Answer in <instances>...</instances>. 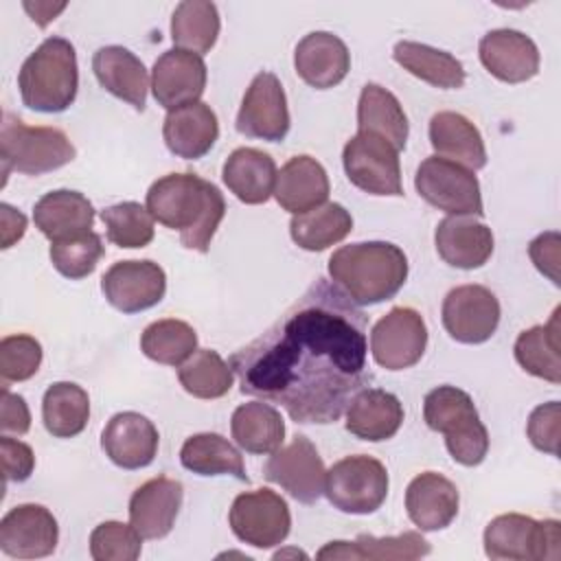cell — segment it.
Returning a JSON list of instances; mask_svg holds the SVG:
<instances>
[{
    "mask_svg": "<svg viewBox=\"0 0 561 561\" xmlns=\"http://www.w3.org/2000/svg\"><path fill=\"white\" fill-rule=\"evenodd\" d=\"M366 331L364 311L335 283L316 278L228 364L243 394L278 403L296 423L327 425L373 379Z\"/></svg>",
    "mask_w": 561,
    "mask_h": 561,
    "instance_id": "1",
    "label": "cell"
},
{
    "mask_svg": "<svg viewBox=\"0 0 561 561\" xmlns=\"http://www.w3.org/2000/svg\"><path fill=\"white\" fill-rule=\"evenodd\" d=\"M147 210L158 224L180 230L184 248L206 252L226 215V202L213 182L195 173H169L149 186Z\"/></svg>",
    "mask_w": 561,
    "mask_h": 561,
    "instance_id": "2",
    "label": "cell"
},
{
    "mask_svg": "<svg viewBox=\"0 0 561 561\" xmlns=\"http://www.w3.org/2000/svg\"><path fill=\"white\" fill-rule=\"evenodd\" d=\"M329 276L355 305H377L403 287L408 256L388 241L351 243L331 254Z\"/></svg>",
    "mask_w": 561,
    "mask_h": 561,
    "instance_id": "3",
    "label": "cell"
},
{
    "mask_svg": "<svg viewBox=\"0 0 561 561\" xmlns=\"http://www.w3.org/2000/svg\"><path fill=\"white\" fill-rule=\"evenodd\" d=\"M22 103L28 110L57 114L72 105L79 88L75 46L64 37L44 39L22 64L18 75Z\"/></svg>",
    "mask_w": 561,
    "mask_h": 561,
    "instance_id": "4",
    "label": "cell"
},
{
    "mask_svg": "<svg viewBox=\"0 0 561 561\" xmlns=\"http://www.w3.org/2000/svg\"><path fill=\"white\" fill-rule=\"evenodd\" d=\"M423 419L430 430L445 436L449 456L465 467H476L489 451V432L480 421L473 399L456 386H438L425 394Z\"/></svg>",
    "mask_w": 561,
    "mask_h": 561,
    "instance_id": "5",
    "label": "cell"
},
{
    "mask_svg": "<svg viewBox=\"0 0 561 561\" xmlns=\"http://www.w3.org/2000/svg\"><path fill=\"white\" fill-rule=\"evenodd\" d=\"M77 156L70 138L57 127H31L13 114H4L0 129V160L4 180L9 171L42 175L55 171Z\"/></svg>",
    "mask_w": 561,
    "mask_h": 561,
    "instance_id": "6",
    "label": "cell"
},
{
    "mask_svg": "<svg viewBox=\"0 0 561 561\" xmlns=\"http://www.w3.org/2000/svg\"><path fill=\"white\" fill-rule=\"evenodd\" d=\"M482 541L489 559H559L561 524L557 519L537 522L528 515L506 513L486 524Z\"/></svg>",
    "mask_w": 561,
    "mask_h": 561,
    "instance_id": "7",
    "label": "cell"
},
{
    "mask_svg": "<svg viewBox=\"0 0 561 561\" xmlns=\"http://www.w3.org/2000/svg\"><path fill=\"white\" fill-rule=\"evenodd\" d=\"M324 495L342 513H375L388 495V471L373 456H346L327 471Z\"/></svg>",
    "mask_w": 561,
    "mask_h": 561,
    "instance_id": "8",
    "label": "cell"
},
{
    "mask_svg": "<svg viewBox=\"0 0 561 561\" xmlns=\"http://www.w3.org/2000/svg\"><path fill=\"white\" fill-rule=\"evenodd\" d=\"M414 186L430 206L447 215L480 217L484 213L478 178L458 162L440 156L425 158L416 169Z\"/></svg>",
    "mask_w": 561,
    "mask_h": 561,
    "instance_id": "9",
    "label": "cell"
},
{
    "mask_svg": "<svg viewBox=\"0 0 561 561\" xmlns=\"http://www.w3.org/2000/svg\"><path fill=\"white\" fill-rule=\"evenodd\" d=\"M346 178L370 195H403L399 151L381 136L357 131L342 151Z\"/></svg>",
    "mask_w": 561,
    "mask_h": 561,
    "instance_id": "10",
    "label": "cell"
},
{
    "mask_svg": "<svg viewBox=\"0 0 561 561\" xmlns=\"http://www.w3.org/2000/svg\"><path fill=\"white\" fill-rule=\"evenodd\" d=\"M237 539L254 548H274L283 543L291 528L287 502L272 489H256L234 497L228 513Z\"/></svg>",
    "mask_w": 561,
    "mask_h": 561,
    "instance_id": "11",
    "label": "cell"
},
{
    "mask_svg": "<svg viewBox=\"0 0 561 561\" xmlns=\"http://www.w3.org/2000/svg\"><path fill=\"white\" fill-rule=\"evenodd\" d=\"M427 346V327L412 307H392L370 331L373 359L386 370L414 366Z\"/></svg>",
    "mask_w": 561,
    "mask_h": 561,
    "instance_id": "12",
    "label": "cell"
},
{
    "mask_svg": "<svg viewBox=\"0 0 561 561\" xmlns=\"http://www.w3.org/2000/svg\"><path fill=\"white\" fill-rule=\"evenodd\" d=\"M263 476L298 502L313 504L324 493L327 469L316 445L307 436L298 434L289 445H280L272 451L263 467Z\"/></svg>",
    "mask_w": 561,
    "mask_h": 561,
    "instance_id": "13",
    "label": "cell"
},
{
    "mask_svg": "<svg viewBox=\"0 0 561 561\" xmlns=\"http://www.w3.org/2000/svg\"><path fill=\"white\" fill-rule=\"evenodd\" d=\"M237 131L270 142H280L287 136V96L274 72L263 70L252 79L237 114Z\"/></svg>",
    "mask_w": 561,
    "mask_h": 561,
    "instance_id": "14",
    "label": "cell"
},
{
    "mask_svg": "<svg viewBox=\"0 0 561 561\" xmlns=\"http://www.w3.org/2000/svg\"><path fill=\"white\" fill-rule=\"evenodd\" d=\"M443 327L462 344L486 342L500 324V302L482 285L454 287L443 300Z\"/></svg>",
    "mask_w": 561,
    "mask_h": 561,
    "instance_id": "15",
    "label": "cell"
},
{
    "mask_svg": "<svg viewBox=\"0 0 561 561\" xmlns=\"http://www.w3.org/2000/svg\"><path fill=\"white\" fill-rule=\"evenodd\" d=\"M101 291L114 309L123 313H138L164 298L167 274L149 259L116 261L103 274Z\"/></svg>",
    "mask_w": 561,
    "mask_h": 561,
    "instance_id": "16",
    "label": "cell"
},
{
    "mask_svg": "<svg viewBox=\"0 0 561 561\" xmlns=\"http://www.w3.org/2000/svg\"><path fill=\"white\" fill-rule=\"evenodd\" d=\"M59 528L42 504H18L0 519V550L13 559H39L55 552Z\"/></svg>",
    "mask_w": 561,
    "mask_h": 561,
    "instance_id": "17",
    "label": "cell"
},
{
    "mask_svg": "<svg viewBox=\"0 0 561 561\" xmlns=\"http://www.w3.org/2000/svg\"><path fill=\"white\" fill-rule=\"evenodd\" d=\"M206 64L191 50H164L151 70V92L158 105L175 110L199 101L206 88Z\"/></svg>",
    "mask_w": 561,
    "mask_h": 561,
    "instance_id": "18",
    "label": "cell"
},
{
    "mask_svg": "<svg viewBox=\"0 0 561 561\" xmlns=\"http://www.w3.org/2000/svg\"><path fill=\"white\" fill-rule=\"evenodd\" d=\"M482 66L504 83H524L539 72L537 44L515 28H495L478 44Z\"/></svg>",
    "mask_w": 561,
    "mask_h": 561,
    "instance_id": "19",
    "label": "cell"
},
{
    "mask_svg": "<svg viewBox=\"0 0 561 561\" xmlns=\"http://www.w3.org/2000/svg\"><path fill=\"white\" fill-rule=\"evenodd\" d=\"M160 434L156 425L138 412L114 414L101 432L105 456L121 469H142L158 454Z\"/></svg>",
    "mask_w": 561,
    "mask_h": 561,
    "instance_id": "20",
    "label": "cell"
},
{
    "mask_svg": "<svg viewBox=\"0 0 561 561\" xmlns=\"http://www.w3.org/2000/svg\"><path fill=\"white\" fill-rule=\"evenodd\" d=\"M184 486L180 480L158 476L140 484L129 497V524L142 539H162L180 513Z\"/></svg>",
    "mask_w": 561,
    "mask_h": 561,
    "instance_id": "21",
    "label": "cell"
},
{
    "mask_svg": "<svg viewBox=\"0 0 561 561\" xmlns=\"http://www.w3.org/2000/svg\"><path fill=\"white\" fill-rule=\"evenodd\" d=\"M438 256L458 270L482 267L493 254V232L471 215H449L434 232Z\"/></svg>",
    "mask_w": 561,
    "mask_h": 561,
    "instance_id": "22",
    "label": "cell"
},
{
    "mask_svg": "<svg viewBox=\"0 0 561 561\" xmlns=\"http://www.w3.org/2000/svg\"><path fill=\"white\" fill-rule=\"evenodd\" d=\"M294 68L307 85L327 90L348 75L351 53L337 35L329 31H313L298 42L294 50Z\"/></svg>",
    "mask_w": 561,
    "mask_h": 561,
    "instance_id": "23",
    "label": "cell"
},
{
    "mask_svg": "<svg viewBox=\"0 0 561 561\" xmlns=\"http://www.w3.org/2000/svg\"><path fill=\"white\" fill-rule=\"evenodd\" d=\"M460 495L456 484L436 473H419L405 489V511L419 530H443L458 515Z\"/></svg>",
    "mask_w": 561,
    "mask_h": 561,
    "instance_id": "24",
    "label": "cell"
},
{
    "mask_svg": "<svg viewBox=\"0 0 561 561\" xmlns=\"http://www.w3.org/2000/svg\"><path fill=\"white\" fill-rule=\"evenodd\" d=\"M219 136V123L210 105L195 101L175 110H169L162 125V138L171 153L184 160H197L206 156Z\"/></svg>",
    "mask_w": 561,
    "mask_h": 561,
    "instance_id": "25",
    "label": "cell"
},
{
    "mask_svg": "<svg viewBox=\"0 0 561 561\" xmlns=\"http://www.w3.org/2000/svg\"><path fill=\"white\" fill-rule=\"evenodd\" d=\"M92 70L101 88L142 112L147 105L149 75L145 64L123 46H103L92 57Z\"/></svg>",
    "mask_w": 561,
    "mask_h": 561,
    "instance_id": "26",
    "label": "cell"
},
{
    "mask_svg": "<svg viewBox=\"0 0 561 561\" xmlns=\"http://www.w3.org/2000/svg\"><path fill=\"white\" fill-rule=\"evenodd\" d=\"M274 197L291 215L318 208L329 197V178L324 167L311 156L289 158L276 173Z\"/></svg>",
    "mask_w": 561,
    "mask_h": 561,
    "instance_id": "27",
    "label": "cell"
},
{
    "mask_svg": "<svg viewBox=\"0 0 561 561\" xmlns=\"http://www.w3.org/2000/svg\"><path fill=\"white\" fill-rule=\"evenodd\" d=\"M403 423L401 401L381 388L359 390L346 405V430L370 443L392 438Z\"/></svg>",
    "mask_w": 561,
    "mask_h": 561,
    "instance_id": "28",
    "label": "cell"
},
{
    "mask_svg": "<svg viewBox=\"0 0 561 561\" xmlns=\"http://www.w3.org/2000/svg\"><path fill=\"white\" fill-rule=\"evenodd\" d=\"M276 173L274 158L254 147L234 149L221 169L224 184L243 204H265L274 195Z\"/></svg>",
    "mask_w": 561,
    "mask_h": 561,
    "instance_id": "29",
    "label": "cell"
},
{
    "mask_svg": "<svg viewBox=\"0 0 561 561\" xmlns=\"http://www.w3.org/2000/svg\"><path fill=\"white\" fill-rule=\"evenodd\" d=\"M35 228L50 241L88 232L94 224V208L79 191H50L35 202Z\"/></svg>",
    "mask_w": 561,
    "mask_h": 561,
    "instance_id": "30",
    "label": "cell"
},
{
    "mask_svg": "<svg viewBox=\"0 0 561 561\" xmlns=\"http://www.w3.org/2000/svg\"><path fill=\"white\" fill-rule=\"evenodd\" d=\"M430 142L436 156L471 171L486 164V149L478 127L458 112H436L430 121Z\"/></svg>",
    "mask_w": 561,
    "mask_h": 561,
    "instance_id": "31",
    "label": "cell"
},
{
    "mask_svg": "<svg viewBox=\"0 0 561 561\" xmlns=\"http://www.w3.org/2000/svg\"><path fill=\"white\" fill-rule=\"evenodd\" d=\"M357 129L386 138L397 151L408 140V116L399 99L379 83H366L357 103Z\"/></svg>",
    "mask_w": 561,
    "mask_h": 561,
    "instance_id": "32",
    "label": "cell"
},
{
    "mask_svg": "<svg viewBox=\"0 0 561 561\" xmlns=\"http://www.w3.org/2000/svg\"><path fill=\"white\" fill-rule=\"evenodd\" d=\"M234 443L250 454H272L285 440V423L280 412L265 401L239 405L230 419Z\"/></svg>",
    "mask_w": 561,
    "mask_h": 561,
    "instance_id": "33",
    "label": "cell"
},
{
    "mask_svg": "<svg viewBox=\"0 0 561 561\" xmlns=\"http://www.w3.org/2000/svg\"><path fill=\"white\" fill-rule=\"evenodd\" d=\"M180 462L197 476H234L241 482L250 480L239 449L215 432L188 436L180 449Z\"/></svg>",
    "mask_w": 561,
    "mask_h": 561,
    "instance_id": "34",
    "label": "cell"
},
{
    "mask_svg": "<svg viewBox=\"0 0 561 561\" xmlns=\"http://www.w3.org/2000/svg\"><path fill=\"white\" fill-rule=\"evenodd\" d=\"M392 57L403 70H408L410 75H414L416 79L434 88H443V90L462 88L467 77L462 64L451 53L438 50L427 44L408 42V39L397 42Z\"/></svg>",
    "mask_w": 561,
    "mask_h": 561,
    "instance_id": "35",
    "label": "cell"
},
{
    "mask_svg": "<svg viewBox=\"0 0 561 561\" xmlns=\"http://www.w3.org/2000/svg\"><path fill=\"white\" fill-rule=\"evenodd\" d=\"M351 230L353 217L337 202H329L307 213L294 215L289 221V234L294 243L309 252H320L340 243Z\"/></svg>",
    "mask_w": 561,
    "mask_h": 561,
    "instance_id": "36",
    "label": "cell"
},
{
    "mask_svg": "<svg viewBox=\"0 0 561 561\" xmlns=\"http://www.w3.org/2000/svg\"><path fill=\"white\" fill-rule=\"evenodd\" d=\"M42 419L48 434L55 438H72L81 434L90 419V397L72 381L48 386L42 401Z\"/></svg>",
    "mask_w": 561,
    "mask_h": 561,
    "instance_id": "37",
    "label": "cell"
},
{
    "mask_svg": "<svg viewBox=\"0 0 561 561\" xmlns=\"http://www.w3.org/2000/svg\"><path fill=\"white\" fill-rule=\"evenodd\" d=\"M515 359L533 377L550 383L561 381L559 359V309H554L548 324H537L519 333L515 340Z\"/></svg>",
    "mask_w": 561,
    "mask_h": 561,
    "instance_id": "38",
    "label": "cell"
},
{
    "mask_svg": "<svg viewBox=\"0 0 561 561\" xmlns=\"http://www.w3.org/2000/svg\"><path fill=\"white\" fill-rule=\"evenodd\" d=\"M219 11L208 0H184L171 15V39L195 55L208 53L219 35Z\"/></svg>",
    "mask_w": 561,
    "mask_h": 561,
    "instance_id": "39",
    "label": "cell"
},
{
    "mask_svg": "<svg viewBox=\"0 0 561 561\" xmlns=\"http://www.w3.org/2000/svg\"><path fill=\"white\" fill-rule=\"evenodd\" d=\"M140 351L158 364L180 366L197 351V333L184 320H156L142 331Z\"/></svg>",
    "mask_w": 561,
    "mask_h": 561,
    "instance_id": "40",
    "label": "cell"
},
{
    "mask_svg": "<svg viewBox=\"0 0 561 561\" xmlns=\"http://www.w3.org/2000/svg\"><path fill=\"white\" fill-rule=\"evenodd\" d=\"M178 379L197 399H219L232 388L234 373L217 351L199 348L178 366Z\"/></svg>",
    "mask_w": 561,
    "mask_h": 561,
    "instance_id": "41",
    "label": "cell"
},
{
    "mask_svg": "<svg viewBox=\"0 0 561 561\" xmlns=\"http://www.w3.org/2000/svg\"><path fill=\"white\" fill-rule=\"evenodd\" d=\"M107 239L118 248H145L153 239V217L138 202H121L101 210Z\"/></svg>",
    "mask_w": 561,
    "mask_h": 561,
    "instance_id": "42",
    "label": "cell"
},
{
    "mask_svg": "<svg viewBox=\"0 0 561 561\" xmlns=\"http://www.w3.org/2000/svg\"><path fill=\"white\" fill-rule=\"evenodd\" d=\"M103 252H105L103 241L94 230L50 241V250H48L53 267L70 280L90 276L99 259L103 256Z\"/></svg>",
    "mask_w": 561,
    "mask_h": 561,
    "instance_id": "43",
    "label": "cell"
},
{
    "mask_svg": "<svg viewBox=\"0 0 561 561\" xmlns=\"http://www.w3.org/2000/svg\"><path fill=\"white\" fill-rule=\"evenodd\" d=\"M142 537L131 524L103 522L90 535V554L96 561H136Z\"/></svg>",
    "mask_w": 561,
    "mask_h": 561,
    "instance_id": "44",
    "label": "cell"
},
{
    "mask_svg": "<svg viewBox=\"0 0 561 561\" xmlns=\"http://www.w3.org/2000/svg\"><path fill=\"white\" fill-rule=\"evenodd\" d=\"M42 364V344L26 333L7 335L0 342V377L2 386L9 381L31 379Z\"/></svg>",
    "mask_w": 561,
    "mask_h": 561,
    "instance_id": "45",
    "label": "cell"
},
{
    "mask_svg": "<svg viewBox=\"0 0 561 561\" xmlns=\"http://www.w3.org/2000/svg\"><path fill=\"white\" fill-rule=\"evenodd\" d=\"M362 559H375V561H388V559H419L430 554L432 546L430 541L414 530H408L397 537H373V535H359L355 539Z\"/></svg>",
    "mask_w": 561,
    "mask_h": 561,
    "instance_id": "46",
    "label": "cell"
},
{
    "mask_svg": "<svg viewBox=\"0 0 561 561\" xmlns=\"http://www.w3.org/2000/svg\"><path fill=\"white\" fill-rule=\"evenodd\" d=\"M559 432H561V405L559 401H548L537 405L526 425V434L535 449L550 456L559 454Z\"/></svg>",
    "mask_w": 561,
    "mask_h": 561,
    "instance_id": "47",
    "label": "cell"
},
{
    "mask_svg": "<svg viewBox=\"0 0 561 561\" xmlns=\"http://www.w3.org/2000/svg\"><path fill=\"white\" fill-rule=\"evenodd\" d=\"M0 458H2V473L7 482H24L31 478L35 469V456L33 449L11 436L0 438Z\"/></svg>",
    "mask_w": 561,
    "mask_h": 561,
    "instance_id": "48",
    "label": "cell"
},
{
    "mask_svg": "<svg viewBox=\"0 0 561 561\" xmlns=\"http://www.w3.org/2000/svg\"><path fill=\"white\" fill-rule=\"evenodd\" d=\"M559 245H561V239H559V232L554 230L535 237L528 245V256L533 259L535 267L543 276H548L554 285H559Z\"/></svg>",
    "mask_w": 561,
    "mask_h": 561,
    "instance_id": "49",
    "label": "cell"
},
{
    "mask_svg": "<svg viewBox=\"0 0 561 561\" xmlns=\"http://www.w3.org/2000/svg\"><path fill=\"white\" fill-rule=\"evenodd\" d=\"M31 427V412L24 401V397L9 392L7 386H2V399H0V430L4 434H26Z\"/></svg>",
    "mask_w": 561,
    "mask_h": 561,
    "instance_id": "50",
    "label": "cell"
},
{
    "mask_svg": "<svg viewBox=\"0 0 561 561\" xmlns=\"http://www.w3.org/2000/svg\"><path fill=\"white\" fill-rule=\"evenodd\" d=\"M0 217H2V248L7 250L24 237L26 217L9 204H0Z\"/></svg>",
    "mask_w": 561,
    "mask_h": 561,
    "instance_id": "51",
    "label": "cell"
},
{
    "mask_svg": "<svg viewBox=\"0 0 561 561\" xmlns=\"http://www.w3.org/2000/svg\"><path fill=\"white\" fill-rule=\"evenodd\" d=\"M24 9L28 11L31 20L37 22L39 26H46L50 20H55L57 13H61L66 9V2L59 4H50V2H24Z\"/></svg>",
    "mask_w": 561,
    "mask_h": 561,
    "instance_id": "52",
    "label": "cell"
},
{
    "mask_svg": "<svg viewBox=\"0 0 561 561\" xmlns=\"http://www.w3.org/2000/svg\"><path fill=\"white\" fill-rule=\"evenodd\" d=\"M318 559H362V554L355 541H329L318 552Z\"/></svg>",
    "mask_w": 561,
    "mask_h": 561,
    "instance_id": "53",
    "label": "cell"
},
{
    "mask_svg": "<svg viewBox=\"0 0 561 561\" xmlns=\"http://www.w3.org/2000/svg\"><path fill=\"white\" fill-rule=\"evenodd\" d=\"M283 557H307V554L300 552V550H294V548H291V550H285V552L280 550V552L274 554V559H283Z\"/></svg>",
    "mask_w": 561,
    "mask_h": 561,
    "instance_id": "54",
    "label": "cell"
}]
</instances>
